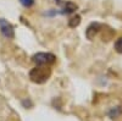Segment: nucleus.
<instances>
[{
  "label": "nucleus",
  "mask_w": 122,
  "mask_h": 121,
  "mask_svg": "<svg viewBox=\"0 0 122 121\" xmlns=\"http://www.w3.org/2000/svg\"><path fill=\"white\" fill-rule=\"evenodd\" d=\"M55 1L61 6V11L60 14L62 15H70V14H73L76 10H77V5L71 3V1H61V0H55Z\"/></svg>",
  "instance_id": "4"
},
{
  "label": "nucleus",
  "mask_w": 122,
  "mask_h": 121,
  "mask_svg": "<svg viewBox=\"0 0 122 121\" xmlns=\"http://www.w3.org/2000/svg\"><path fill=\"white\" fill-rule=\"evenodd\" d=\"M20 3L25 7H30L34 5V0H20Z\"/></svg>",
  "instance_id": "8"
},
{
  "label": "nucleus",
  "mask_w": 122,
  "mask_h": 121,
  "mask_svg": "<svg viewBox=\"0 0 122 121\" xmlns=\"http://www.w3.org/2000/svg\"><path fill=\"white\" fill-rule=\"evenodd\" d=\"M51 76V68L49 66H36L29 71V78L37 84H43Z\"/></svg>",
  "instance_id": "1"
},
{
  "label": "nucleus",
  "mask_w": 122,
  "mask_h": 121,
  "mask_svg": "<svg viewBox=\"0 0 122 121\" xmlns=\"http://www.w3.org/2000/svg\"><path fill=\"white\" fill-rule=\"evenodd\" d=\"M109 114H110V116H111V117H116L117 115H120V114H121V109H120V108H115V109L111 110V111H110Z\"/></svg>",
  "instance_id": "9"
},
{
  "label": "nucleus",
  "mask_w": 122,
  "mask_h": 121,
  "mask_svg": "<svg viewBox=\"0 0 122 121\" xmlns=\"http://www.w3.org/2000/svg\"><path fill=\"white\" fill-rule=\"evenodd\" d=\"M32 61L37 66H49V65H53L56 61V56L51 53L40 52L32 56Z\"/></svg>",
  "instance_id": "2"
},
{
  "label": "nucleus",
  "mask_w": 122,
  "mask_h": 121,
  "mask_svg": "<svg viewBox=\"0 0 122 121\" xmlns=\"http://www.w3.org/2000/svg\"><path fill=\"white\" fill-rule=\"evenodd\" d=\"M79 23H81V16H78V15L71 17L68 20V27H71V28H76Z\"/></svg>",
  "instance_id": "6"
},
{
  "label": "nucleus",
  "mask_w": 122,
  "mask_h": 121,
  "mask_svg": "<svg viewBox=\"0 0 122 121\" xmlns=\"http://www.w3.org/2000/svg\"><path fill=\"white\" fill-rule=\"evenodd\" d=\"M0 32H1V34L7 39H12L15 37L14 27L11 26V23L7 22L4 18H0Z\"/></svg>",
  "instance_id": "3"
},
{
  "label": "nucleus",
  "mask_w": 122,
  "mask_h": 121,
  "mask_svg": "<svg viewBox=\"0 0 122 121\" xmlns=\"http://www.w3.org/2000/svg\"><path fill=\"white\" fill-rule=\"evenodd\" d=\"M114 48H115V50H116L118 54H122V37H120L116 42H115Z\"/></svg>",
  "instance_id": "7"
},
{
  "label": "nucleus",
  "mask_w": 122,
  "mask_h": 121,
  "mask_svg": "<svg viewBox=\"0 0 122 121\" xmlns=\"http://www.w3.org/2000/svg\"><path fill=\"white\" fill-rule=\"evenodd\" d=\"M101 29V25L100 23H97V22H93V23H90L89 26H88V28L86 29V37L89 39V40H92L94 37H95V34Z\"/></svg>",
  "instance_id": "5"
}]
</instances>
